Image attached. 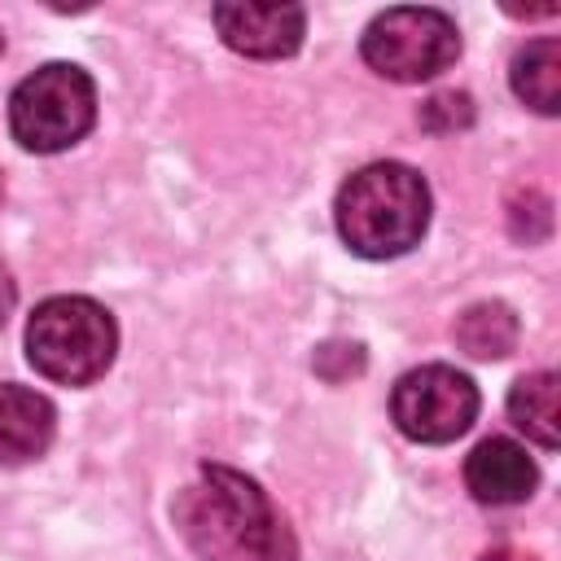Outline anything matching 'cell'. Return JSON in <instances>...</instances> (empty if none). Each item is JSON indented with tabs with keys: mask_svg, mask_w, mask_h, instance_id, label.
Wrapping results in <instances>:
<instances>
[{
	"mask_svg": "<svg viewBox=\"0 0 561 561\" xmlns=\"http://www.w3.org/2000/svg\"><path fill=\"white\" fill-rule=\"evenodd\" d=\"M175 530L202 561H298V539L267 491L228 465H202L175 495Z\"/></svg>",
	"mask_w": 561,
	"mask_h": 561,
	"instance_id": "1",
	"label": "cell"
},
{
	"mask_svg": "<svg viewBox=\"0 0 561 561\" xmlns=\"http://www.w3.org/2000/svg\"><path fill=\"white\" fill-rule=\"evenodd\" d=\"M337 237L364 259H394L421 245L430 228V184L408 162L359 167L333 202Z\"/></svg>",
	"mask_w": 561,
	"mask_h": 561,
	"instance_id": "2",
	"label": "cell"
},
{
	"mask_svg": "<svg viewBox=\"0 0 561 561\" xmlns=\"http://www.w3.org/2000/svg\"><path fill=\"white\" fill-rule=\"evenodd\" d=\"M114 316L83 294L44 298L26 320V359L39 377L57 386H92L114 364Z\"/></svg>",
	"mask_w": 561,
	"mask_h": 561,
	"instance_id": "3",
	"label": "cell"
},
{
	"mask_svg": "<svg viewBox=\"0 0 561 561\" xmlns=\"http://www.w3.org/2000/svg\"><path fill=\"white\" fill-rule=\"evenodd\" d=\"M96 123V83L83 66L48 61L9 96V131L31 153H61Z\"/></svg>",
	"mask_w": 561,
	"mask_h": 561,
	"instance_id": "4",
	"label": "cell"
},
{
	"mask_svg": "<svg viewBox=\"0 0 561 561\" xmlns=\"http://www.w3.org/2000/svg\"><path fill=\"white\" fill-rule=\"evenodd\" d=\"M364 61L394 83H421L443 75L460 57V31L443 9L399 4L377 13L359 39Z\"/></svg>",
	"mask_w": 561,
	"mask_h": 561,
	"instance_id": "5",
	"label": "cell"
},
{
	"mask_svg": "<svg viewBox=\"0 0 561 561\" xmlns=\"http://www.w3.org/2000/svg\"><path fill=\"white\" fill-rule=\"evenodd\" d=\"M390 416L412 443H451L478 421V386L451 364H421L394 381Z\"/></svg>",
	"mask_w": 561,
	"mask_h": 561,
	"instance_id": "6",
	"label": "cell"
},
{
	"mask_svg": "<svg viewBox=\"0 0 561 561\" xmlns=\"http://www.w3.org/2000/svg\"><path fill=\"white\" fill-rule=\"evenodd\" d=\"M215 31L219 39L241 53V57H259V61H276L298 53L302 35H307V13L302 4H215Z\"/></svg>",
	"mask_w": 561,
	"mask_h": 561,
	"instance_id": "7",
	"label": "cell"
},
{
	"mask_svg": "<svg viewBox=\"0 0 561 561\" xmlns=\"http://www.w3.org/2000/svg\"><path fill=\"white\" fill-rule=\"evenodd\" d=\"M53 434H57V408L39 390L4 381L0 386V465L18 469L39 460Z\"/></svg>",
	"mask_w": 561,
	"mask_h": 561,
	"instance_id": "8",
	"label": "cell"
},
{
	"mask_svg": "<svg viewBox=\"0 0 561 561\" xmlns=\"http://www.w3.org/2000/svg\"><path fill=\"white\" fill-rule=\"evenodd\" d=\"M539 482L535 460L513 438H482L465 460V486L482 504H522Z\"/></svg>",
	"mask_w": 561,
	"mask_h": 561,
	"instance_id": "9",
	"label": "cell"
},
{
	"mask_svg": "<svg viewBox=\"0 0 561 561\" xmlns=\"http://www.w3.org/2000/svg\"><path fill=\"white\" fill-rule=\"evenodd\" d=\"M557 373H526L513 381L508 390V416L513 425L539 443L543 451H552L561 443V403H557Z\"/></svg>",
	"mask_w": 561,
	"mask_h": 561,
	"instance_id": "10",
	"label": "cell"
},
{
	"mask_svg": "<svg viewBox=\"0 0 561 561\" xmlns=\"http://www.w3.org/2000/svg\"><path fill=\"white\" fill-rule=\"evenodd\" d=\"M451 337L469 359H504V355H513L522 324L508 302H473L456 316Z\"/></svg>",
	"mask_w": 561,
	"mask_h": 561,
	"instance_id": "11",
	"label": "cell"
},
{
	"mask_svg": "<svg viewBox=\"0 0 561 561\" xmlns=\"http://www.w3.org/2000/svg\"><path fill=\"white\" fill-rule=\"evenodd\" d=\"M513 92H517V101H526L539 114L561 110V44L552 35L530 39L513 57Z\"/></svg>",
	"mask_w": 561,
	"mask_h": 561,
	"instance_id": "12",
	"label": "cell"
},
{
	"mask_svg": "<svg viewBox=\"0 0 561 561\" xmlns=\"http://www.w3.org/2000/svg\"><path fill=\"white\" fill-rule=\"evenodd\" d=\"M508 232L517 241H543L552 232V202L535 188H522L513 202H508Z\"/></svg>",
	"mask_w": 561,
	"mask_h": 561,
	"instance_id": "13",
	"label": "cell"
},
{
	"mask_svg": "<svg viewBox=\"0 0 561 561\" xmlns=\"http://www.w3.org/2000/svg\"><path fill=\"white\" fill-rule=\"evenodd\" d=\"M421 127L434 131V136H451V131H465L473 123V101L469 92H438L421 105Z\"/></svg>",
	"mask_w": 561,
	"mask_h": 561,
	"instance_id": "14",
	"label": "cell"
},
{
	"mask_svg": "<svg viewBox=\"0 0 561 561\" xmlns=\"http://www.w3.org/2000/svg\"><path fill=\"white\" fill-rule=\"evenodd\" d=\"M359 368H364V346L359 342H324L316 351V373L324 381H346Z\"/></svg>",
	"mask_w": 561,
	"mask_h": 561,
	"instance_id": "15",
	"label": "cell"
},
{
	"mask_svg": "<svg viewBox=\"0 0 561 561\" xmlns=\"http://www.w3.org/2000/svg\"><path fill=\"white\" fill-rule=\"evenodd\" d=\"M13 302H18V289H13V276H9V267L0 263V329H4V320H9V311H13Z\"/></svg>",
	"mask_w": 561,
	"mask_h": 561,
	"instance_id": "16",
	"label": "cell"
},
{
	"mask_svg": "<svg viewBox=\"0 0 561 561\" xmlns=\"http://www.w3.org/2000/svg\"><path fill=\"white\" fill-rule=\"evenodd\" d=\"M482 561H535V557H526V552H513V548H495V552H486Z\"/></svg>",
	"mask_w": 561,
	"mask_h": 561,
	"instance_id": "17",
	"label": "cell"
},
{
	"mask_svg": "<svg viewBox=\"0 0 561 561\" xmlns=\"http://www.w3.org/2000/svg\"><path fill=\"white\" fill-rule=\"evenodd\" d=\"M0 202H4V175H0Z\"/></svg>",
	"mask_w": 561,
	"mask_h": 561,
	"instance_id": "18",
	"label": "cell"
},
{
	"mask_svg": "<svg viewBox=\"0 0 561 561\" xmlns=\"http://www.w3.org/2000/svg\"><path fill=\"white\" fill-rule=\"evenodd\" d=\"M0 48H4V39H0Z\"/></svg>",
	"mask_w": 561,
	"mask_h": 561,
	"instance_id": "19",
	"label": "cell"
}]
</instances>
